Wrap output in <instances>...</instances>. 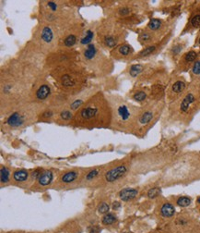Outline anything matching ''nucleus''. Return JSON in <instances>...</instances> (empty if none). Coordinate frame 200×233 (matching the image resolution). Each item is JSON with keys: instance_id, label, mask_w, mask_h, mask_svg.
<instances>
[{"instance_id": "obj_1", "label": "nucleus", "mask_w": 200, "mask_h": 233, "mask_svg": "<svg viewBox=\"0 0 200 233\" xmlns=\"http://www.w3.org/2000/svg\"><path fill=\"white\" fill-rule=\"evenodd\" d=\"M44 67L19 56L1 68L0 99L1 115L21 104L31 101L32 91L43 79Z\"/></svg>"}, {"instance_id": "obj_2", "label": "nucleus", "mask_w": 200, "mask_h": 233, "mask_svg": "<svg viewBox=\"0 0 200 233\" xmlns=\"http://www.w3.org/2000/svg\"><path fill=\"white\" fill-rule=\"evenodd\" d=\"M52 77L60 94L73 97L87 88L90 71L80 60L54 67L46 72Z\"/></svg>"}, {"instance_id": "obj_3", "label": "nucleus", "mask_w": 200, "mask_h": 233, "mask_svg": "<svg viewBox=\"0 0 200 233\" xmlns=\"http://www.w3.org/2000/svg\"><path fill=\"white\" fill-rule=\"evenodd\" d=\"M112 107L107 95L99 91L75 112L71 124L88 129L107 128L112 125Z\"/></svg>"}, {"instance_id": "obj_4", "label": "nucleus", "mask_w": 200, "mask_h": 233, "mask_svg": "<svg viewBox=\"0 0 200 233\" xmlns=\"http://www.w3.org/2000/svg\"><path fill=\"white\" fill-rule=\"evenodd\" d=\"M107 98L113 115L111 128L119 131L133 130L140 107L134 106L117 95H109Z\"/></svg>"}, {"instance_id": "obj_5", "label": "nucleus", "mask_w": 200, "mask_h": 233, "mask_svg": "<svg viewBox=\"0 0 200 233\" xmlns=\"http://www.w3.org/2000/svg\"><path fill=\"white\" fill-rule=\"evenodd\" d=\"M80 57L90 72L105 76L113 71V63L111 56L104 54L102 48L96 43H92L80 48Z\"/></svg>"}, {"instance_id": "obj_6", "label": "nucleus", "mask_w": 200, "mask_h": 233, "mask_svg": "<svg viewBox=\"0 0 200 233\" xmlns=\"http://www.w3.org/2000/svg\"><path fill=\"white\" fill-rule=\"evenodd\" d=\"M45 104H41L33 101H29L15 107L7 112L4 123L10 129H21L38 121L39 114Z\"/></svg>"}, {"instance_id": "obj_7", "label": "nucleus", "mask_w": 200, "mask_h": 233, "mask_svg": "<svg viewBox=\"0 0 200 233\" xmlns=\"http://www.w3.org/2000/svg\"><path fill=\"white\" fill-rule=\"evenodd\" d=\"M126 32L123 24L113 19H105L96 25V41L102 49L110 51L125 43Z\"/></svg>"}, {"instance_id": "obj_8", "label": "nucleus", "mask_w": 200, "mask_h": 233, "mask_svg": "<svg viewBox=\"0 0 200 233\" xmlns=\"http://www.w3.org/2000/svg\"><path fill=\"white\" fill-rule=\"evenodd\" d=\"M200 107V80H194L190 87H187L184 94L175 102L172 103L171 115H177L181 118H187Z\"/></svg>"}, {"instance_id": "obj_9", "label": "nucleus", "mask_w": 200, "mask_h": 233, "mask_svg": "<svg viewBox=\"0 0 200 233\" xmlns=\"http://www.w3.org/2000/svg\"><path fill=\"white\" fill-rule=\"evenodd\" d=\"M32 43L46 56L58 48V35L54 26L40 22L33 32Z\"/></svg>"}, {"instance_id": "obj_10", "label": "nucleus", "mask_w": 200, "mask_h": 233, "mask_svg": "<svg viewBox=\"0 0 200 233\" xmlns=\"http://www.w3.org/2000/svg\"><path fill=\"white\" fill-rule=\"evenodd\" d=\"M162 109V104L158 100H153L145 107H140L138 115L137 116V120L135 121V125L133 130L140 131L143 128L149 126L153 120L157 118L158 115H160V110Z\"/></svg>"}, {"instance_id": "obj_11", "label": "nucleus", "mask_w": 200, "mask_h": 233, "mask_svg": "<svg viewBox=\"0 0 200 233\" xmlns=\"http://www.w3.org/2000/svg\"><path fill=\"white\" fill-rule=\"evenodd\" d=\"M54 95V92L53 86L43 78L35 85L31 94V101L41 104H46L52 99Z\"/></svg>"}, {"instance_id": "obj_12", "label": "nucleus", "mask_w": 200, "mask_h": 233, "mask_svg": "<svg viewBox=\"0 0 200 233\" xmlns=\"http://www.w3.org/2000/svg\"><path fill=\"white\" fill-rule=\"evenodd\" d=\"M100 90L98 89L97 86H93V85L88 86L87 88L78 92L75 96L70 97L67 102V107L74 112L78 111L93 95H95Z\"/></svg>"}, {"instance_id": "obj_13", "label": "nucleus", "mask_w": 200, "mask_h": 233, "mask_svg": "<svg viewBox=\"0 0 200 233\" xmlns=\"http://www.w3.org/2000/svg\"><path fill=\"white\" fill-rule=\"evenodd\" d=\"M187 83L183 77L176 78L170 85L169 91L167 92V97L169 102L173 103L176 100H178L187 90Z\"/></svg>"}, {"instance_id": "obj_14", "label": "nucleus", "mask_w": 200, "mask_h": 233, "mask_svg": "<svg viewBox=\"0 0 200 233\" xmlns=\"http://www.w3.org/2000/svg\"><path fill=\"white\" fill-rule=\"evenodd\" d=\"M134 53H135V50L132 46L129 44L124 43L118 45L117 47L113 48V50H111L110 56L112 59L116 61H125L133 58Z\"/></svg>"}, {"instance_id": "obj_15", "label": "nucleus", "mask_w": 200, "mask_h": 233, "mask_svg": "<svg viewBox=\"0 0 200 233\" xmlns=\"http://www.w3.org/2000/svg\"><path fill=\"white\" fill-rule=\"evenodd\" d=\"M128 172V167L125 164H121L117 165L109 170H107L104 173L103 178L105 182H107L109 184L111 183H115L121 179H123Z\"/></svg>"}, {"instance_id": "obj_16", "label": "nucleus", "mask_w": 200, "mask_h": 233, "mask_svg": "<svg viewBox=\"0 0 200 233\" xmlns=\"http://www.w3.org/2000/svg\"><path fill=\"white\" fill-rule=\"evenodd\" d=\"M198 57V54L195 50H190L186 52L181 58L178 64V71H185L188 68H192L193 64Z\"/></svg>"}, {"instance_id": "obj_17", "label": "nucleus", "mask_w": 200, "mask_h": 233, "mask_svg": "<svg viewBox=\"0 0 200 233\" xmlns=\"http://www.w3.org/2000/svg\"><path fill=\"white\" fill-rule=\"evenodd\" d=\"M75 116V112L72 111L67 106L65 107L64 108H62L59 112H58L55 116V118L54 120V121L55 123L58 124H63V125H66V124H71L72 120L74 119Z\"/></svg>"}, {"instance_id": "obj_18", "label": "nucleus", "mask_w": 200, "mask_h": 233, "mask_svg": "<svg viewBox=\"0 0 200 233\" xmlns=\"http://www.w3.org/2000/svg\"><path fill=\"white\" fill-rule=\"evenodd\" d=\"M94 38H96V25L89 26L85 28L83 33H82L80 40L78 42V45L81 48L85 47V46L92 44Z\"/></svg>"}, {"instance_id": "obj_19", "label": "nucleus", "mask_w": 200, "mask_h": 233, "mask_svg": "<svg viewBox=\"0 0 200 233\" xmlns=\"http://www.w3.org/2000/svg\"><path fill=\"white\" fill-rule=\"evenodd\" d=\"M80 175L81 174H80L79 170H78V169L67 170V171L64 172L60 176L59 180H58V183H59L60 185H63V186L71 185L78 180Z\"/></svg>"}, {"instance_id": "obj_20", "label": "nucleus", "mask_w": 200, "mask_h": 233, "mask_svg": "<svg viewBox=\"0 0 200 233\" xmlns=\"http://www.w3.org/2000/svg\"><path fill=\"white\" fill-rule=\"evenodd\" d=\"M156 40H157L156 33L152 32L150 31H148L147 29L141 31L138 33V42L142 45H145V47L150 44H156V42H157Z\"/></svg>"}, {"instance_id": "obj_21", "label": "nucleus", "mask_w": 200, "mask_h": 233, "mask_svg": "<svg viewBox=\"0 0 200 233\" xmlns=\"http://www.w3.org/2000/svg\"><path fill=\"white\" fill-rule=\"evenodd\" d=\"M54 173L52 170H43L42 175L36 181L38 188H46L53 183Z\"/></svg>"}, {"instance_id": "obj_22", "label": "nucleus", "mask_w": 200, "mask_h": 233, "mask_svg": "<svg viewBox=\"0 0 200 233\" xmlns=\"http://www.w3.org/2000/svg\"><path fill=\"white\" fill-rule=\"evenodd\" d=\"M161 47V44H150L149 46H146L144 49L141 50L134 58L136 59H138V58H145L148 56H150L152 55L156 54L159 50H160Z\"/></svg>"}, {"instance_id": "obj_23", "label": "nucleus", "mask_w": 200, "mask_h": 233, "mask_svg": "<svg viewBox=\"0 0 200 233\" xmlns=\"http://www.w3.org/2000/svg\"><path fill=\"white\" fill-rule=\"evenodd\" d=\"M146 71V67L143 64H132L129 66L127 68V73L129 77H131L133 79H137L139 76L142 75Z\"/></svg>"}, {"instance_id": "obj_24", "label": "nucleus", "mask_w": 200, "mask_h": 233, "mask_svg": "<svg viewBox=\"0 0 200 233\" xmlns=\"http://www.w3.org/2000/svg\"><path fill=\"white\" fill-rule=\"evenodd\" d=\"M137 194H138V190L134 188H125L119 192V197L122 201L128 202L135 199L137 196Z\"/></svg>"}, {"instance_id": "obj_25", "label": "nucleus", "mask_w": 200, "mask_h": 233, "mask_svg": "<svg viewBox=\"0 0 200 233\" xmlns=\"http://www.w3.org/2000/svg\"><path fill=\"white\" fill-rule=\"evenodd\" d=\"M30 176H31V174L27 170H25V169H17L12 174V179H13L14 182L20 184V183L26 182L29 180Z\"/></svg>"}, {"instance_id": "obj_26", "label": "nucleus", "mask_w": 200, "mask_h": 233, "mask_svg": "<svg viewBox=\"0 0 200 233\" xmlns=\"http://www.w3.org/2000/svg\"><path fill=\"white\" fill-rule=\"evenodd\" d=\"M164 27V21L160 19H151L149 20V22L148 23V25L146 27V29L148 31H150L154 33H157L158 32H160L162 28Z\"/></svg>"}, {"instance_id": "obj_27", "label": "nucleus", "mask_w": 200, "mask_h": 233, "mask_svg": "<svg viewBox=\"0 0 200 233\" xmlns=\"http://www.w3.org/2000/svg\"><path fill=\"white\" fill-rule=\"evenodd\" d=\"M148 92L144 89H137L130 92V97L137 103H144L148 99Z\"/></svg>"}, {"instance_id": "obj_28", "label": "nucleus", "mask_w": 200, "mask_h": 233, "mask_svg": "<svg viewBox=\"0 0 200 233\" xmlns=\"http://www.w3.org/2000/svg\"><path fill=\"white\" fill-rule=\"evenodd\" d=\"M160 212L163 217H172L175 213V208L170 203H164L160 209Z\"/></svg>"}, {"instance_id": "obj_29", "label": "nucleus", "mask_w": 200, "mask_h": 233, "mask_svg": "<svg viewBox=\"0 0 200 233\" xmlns=\"http://www.w3.org/2000/svg\"><path fill=\"white\" fill-rule=\"evenodd\" d=\"M101 172V169L100 168H93L91 170H90L87 174H85L84 176V180L86 182H90L94 180H96Z\"/></svg>"}, {"instance_id": "obj_30", "label": "nucleus", "mask_w": 200, "mask_h": 233, "mask_svg": "<svg viewBox=\"0 0 200 233\" xmlns=\"http://www.w3.org/2000/svg\"><path fill=\"white\" fill-rule=\"evenodd\" d=\"M0 180L1 184H7L10 181V170L5 166L0 168Z\"/></svg>"}, {"instance_id": "obj_31", "label": "nucleus", "mask_w": 200, "mask_h": 233, "mask_svg": "<svg viewBox=\"0 0 200 233\" xmlns=\"http://www.w3.org/2000/svg\"><path fill=\"white\" fill-rule=\"evenodd\" d=\"M184 48V44L183 43H175L170 49V55L172 57L175 58L177 56L181 54V52Z\"/></svg>"}, {"instance_id": "obj_32", "label": "nucleus", "mask_w": 200, "mask_h": 233, "mask_svg": "<svg viewBox=\"0 0 200 233\" xmlns=\"http://www.w3.org/2000/svg\"><path fill=\"white\" fill-rule=\"evenodd\" d=\"M191 77L194 78H197L198 76H200V59L197 58L196 60V62L193 64L192 68H191V72H190Z\"/></svg>"}, {"instance_id": "obj_33", "label": "nucleus", "mask_w": 200, "mask_h": 233, "mask_svg": "<svg viewBox=\"0 0 200 233\" xmlns=\"http://www.w3.org/2000/svg\"><path fill=\"white\" fill-rule=\"evenodd\" d=\"M192 203V199L187 196H181L179 197L177 201H176V204H177V205L181 206V207H187L189 206Z\"/></svg>"}, {"instance_id": "obj_34", "label": "nucleus", "mask_w": 200, "mask_h": 233, "mask_svg": "<svg viewBox=\"0 0 200 233\" xmlns=\"http://www.w3.org/2000/svg\"><path fill=\"white\" fill-rule=\"evenodd\" d=\"M190 26L195 28V29L200 28V13H196L191 17Z\"/></svg>"}, {"instance_id": "obj_35", "label": "nucleus", "mask_w": 200, "mask_h": 233, "mask_svg": "<svg viewBox=\"0 0 200 233\" xmlns=\"http://www.w3.org/2000/svg\"><path fill=\"white\" fill-rule=\"evenodd\" d=\"M115 220H116V217L113 214L107 213V214H105L104 216L102 217V224H104V225H112L113 223L115 222Z\"/></svg>"}, {"instance_id": "obj_36", "label": "nucleus", "mask_w": 200, "mask_h": 233, "mask_svg": "<svg viewBox=\"0 0 200 233\" xmlns=\"http://www.w3.org/2000/svg\"><path fill=\"white\" fill-rule=\"evenodd\" d=\"M160 193H161L160 188H158V187L151 188V189H149V192H148V197L150 198V199H154V198L158 197Z\"/></svg>"}, {"instance_id": "obj_37", "label": "nucleus", "mask_w": 200, "mask_h": 233, "mask_svg": "<svg viewBox=\"0 0 200 233\" xmlns=\"http://www.w3.org/2000/svg\"><path fill=\"white\" fill-rule=\"evenodd\" d=\"M109 209H110V206L106 202L101 203L98 206V211H99L100 214H107Z\"/></svg>"}, {"instance_id": "obj_38", "label": "nucleus", "mask_w": 200, "mask_h": 233, "mask_svg": "<svg viewBox=\"0 0 200 233\" xmlns=\"http://www.w3.org/2000/svg\"><path fill=\"white\" fill-rule=\"evenodd\" d=\"M43 172V169H42V168H36V169H34V170L31 172V180H34V181H37V180L39 179V177L41 176Z\"/></svg>"}, {"instance_id": "obj_39", "label": "nucleus", "mask_w": 200, "mask_h": 233, "mask_svg": "<svg viewBox=\"0 0 200 233\" xmlns=\"http://www.w3.org/2000/svg\"><path fill=\"white\" fill-rule=\"evenodd\" d=\"M120 207V204L118 203V202H115V203H113V210H116L117 208H119Z\"/></svg>"}, {"instance_id": "obj_40", "label": "nucleus", "mask_w": 200, "mask_h": 233, "mask_svg": "<svg viewBox=\"0 0 200 233\" xmlns=\"http://www.w3.org/2000/svg\"><path fill=\"white\" fill-rule=\"evenodd\" d=\"M196 203L200 204V196H199V197L197 198V200H196Z\"/></svg>"}, {"instance_id": "obj_41", "label": "nucleus", "mask_w": 200, "mask_h": 233, "mask_svg": "<svg viewBox=\"0 0 200 233\" xmlns=\"http://www.w3.org/2000/svg\"><path fill=\"white\" fill-rule=\"evenodd\" d=\"M198 44H199V45H200V37H199V42H198Z\"/></svg>"}]
</instances>
